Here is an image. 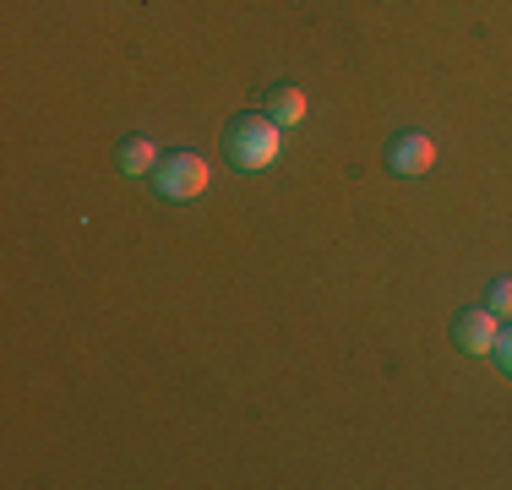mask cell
<instances>
[{"label":"cell","instance_id":"1","mask_svg":"<svg viewBox=\"0 0 512 490\" xmlns=\"http://www.w3.org/2000/svg\"><path fill=\"white\" fill-rule=\"evenodd\" d=\"M278 147H284V126H278L273 115H256V109L235 115V120H229V131H224V153H229V164H235L240 175L273 169L278 164Z\"/></svg>","mask_w":512,"mask_h":490},{"label":"cell","instance_id":"2","mask_svg":"<svg viewBox=\"0 0 512 490\" xmlns=\"http://www.w3.org/2000/svg\"><path fill=\"white\" fill-rule=\"evenodd\" d=\"M153 191L164 202H191V196L207 191V164L197 153H164L153 164Z\"/></svg>","mask_w":512,"mask_h":490},{"label":"cell","instance_id":"3","mask_svg":"<svg viewBox=\"0 0 512 490\" xmlns=\"http://www.w3.org/2000/svg\"><path fill=\"white\" fill-rule=\"evenodd\" d=\"M431 164H436V142L425 137V131H398V137L387 142V169H393L398 180L431 175Z\"/></svg>","mask_w":512,"mask_h":490},{"label":"cell","instance_id":"4","mask_svg":"<svg viewBox=\"0 0 512 490\" xmlns=\"http://www.w3.org/2000/svg\"><path fill=\"white\" fill-rule=\"evenodd\" d=\"M496 338H502V327H496L491 305H474V311H463L453 322V343L463 354H496Z\"/></svg>","mask_w":512,"mask_h":490},{"label":"cell","instance_id":"5","mask_svg":"<svg viewBox=\"0 0 512 490\" xmlns=\"http://www.w3.org/2000/svg\"><path fill=\"white\" fill-rule=\"evenodd\" d=\"M306 93L295 88V82H278L273 93H267V115L278 120V126H300V120H306Z\"/></svg>","mask_w":512,"mask_h":490},{"label":"cell","instance_id":"6","mask_svg":"<svg viewBox=\"0 0 512 490\" xmlns=\"http://www.w3.org/2000/svg\"><path fill=\"white\" fill-rule=\"evenodd\" d=\"M115 164H120V175H153V164H158V147L148 137H126L115 147Z\"/></svg>","mask_w":512,"mask_h":490},{"label":"cell","instance_id":"7","mask_svg":"<svg viewBox=\"0 0 512 490\" xmlns=\"http://www.w3.org/2000/svg\"><path fill=\"white\" fill-rule=\"evenodd\" d=\"M485 305H491L496 316H512V278H496L491 294H485Z\"/></svg>","mask_w":512,"mask_h":490},{"label":"cell","instance_id":"8","mask_svg":"<svg viewBox=\"0 0 512 490\" xmlns=\"http://www.w3.org/2000/svg\"><path fill=\"white\" fill-rule=\"evenodd\" d=\"M496 360H502V371L512 376V327H507L502 338H496Z\"/></svg>","mask_w":512,"mask_h":490}]
</instances>
